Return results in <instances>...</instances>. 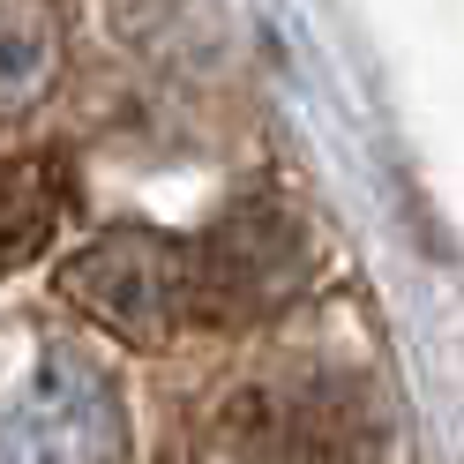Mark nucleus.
<instances>
[{
    "mask_svg": "<svg viewBox=\"0 0 464 464\" xmlns=\"http://www.w3.org/2000/svg\"><path fill=\"white\" fill-rule=\"evenodd\" d=\"M293 270H300V240L285 210H232L188 263V293L210 314H247V307H270L293 285Z\"/></svg>",
    "mask_w": 464,
    "mask_h": 464,
    "instance_id": "2",
    "label": "nucleus"
},
{
    "mask_svg": "<svg viewBox=\"0 0 464 464\" xmlns=\"http://www.w3.org/2000/svg\"><path fill=\"white\" fill-rule=\"evenodd\" d=\"M374 404L344 382H300V390H263L247 427L255 464H374Z\"/></svg>",
    "mask_w": 464,
    "mask_h": 464,
    "instance_id": "1",
    "label": "nucleus"
}]
</instances>
